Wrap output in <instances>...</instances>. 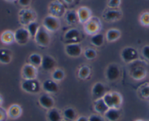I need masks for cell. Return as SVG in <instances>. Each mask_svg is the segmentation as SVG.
Segmentation results:
<instances>
[{
	"label": "cell",
	"instance_id": "cell-19",
	"mask_svg": "<svg viewBox=\"0 0 149 121\" xmlns=\"http://www.w3.org/2000/svg\"><path fill=\"white\" fill-rule=\"evenodd\" d=\"M122 16V13L121 11L117 10L116 9L109 10L106 11L105 13L103 15V17L107 21H115L121 18Z\"/></svg>",
	"mask_w": 149,
	"mask_h": 121
},
{
	"label": "cell",
	"instance_id": "cell-3",
	"mask_svg": "<svg viewBox=\"0 0 149 121\" xmlns=\"http://www.w3.org/2000/svg\"><path fill=\"white\" fill-rule=\"evenodd\" d=\"M138 52L136 49L132 47H127L122 50L121 53V58L123 62L127 64L135 62L138 58Z\"/></svg>",
	"mask_w": 149,
	"mask_h": 121
},
{
	"label": "cell",
	"instance_id": "cell-14",
	"mask_svg": "<svg viewBox=\"0 0 149 121\" xmlns=\"http://www.w3.org/2000/svg\"><path fill=\"white\" fill-rule=\"evenodd\" d=\"M56 62L52 56L49 55H45L42 56L41 67L45 71H51L55 68Z\"/></svg>",
	"mask_w": 149,
	"mask_h": 121
},
{
	"label": "cell",
	"instance_id": "cell-22",
	"mask_svg": "<svg viewBox=\"0 0 149 121\" xmlns=\"http://www.w3.org/2000/svg\"><path fill=\"white\" fill-rule=\"evenodd\" d=\"M1 42L5 45H10L15 42V35L12 31H5L0 36Z\"/></svg>",
	"mask_w": 149,
	"mask_h": 121
},
{
	"label": "cell",
	"instance_id": "cell-40",
	"mask_svg": "<svg viewBox=\"0 0 149 121\" xmlns=\"http://www.w3.org/2000/svg\"><path fill=\"white\" fill-rule=\"evenodd\" d=\"M142 55L149 62V45H145L142 49Z\"/></svg>",
	"mask_w": 149,
	"mask_h": 121
},
{
	"label": "cell",
	"instance_id": "cell-4",
	"mask_svg": "<svg viewBox=\"0 0 149 121\" xmlns=\"http://www.w3.org/2000/svg\"><path fill=\"white\" fill-rule=\"evenodd\" d=\"M85 32L88 35H94L100 32L101 28V23L99 18L96 17H91L85 24Z\"/></svg>",
	"mask_w": 149,
	"mask_h": 121
},
{
	"label": "cell",
	"instance_id": "cell-30",
	"mask_svg": "<svg viewBox=\"0 0 149 121\" xmlns=\"http://www.w3.org/2000/svg\"><path fill=\"white\" fill-rule=\"evenodd\" d=\"M104 35L102 34L97 33L96 35H93L91 39V42L92 45L96 47H101L104 44Z\"/></svg>",
	"mask_w": 149,
	"mask_h": 121
},
{
	"label": "cell",
	"instance_id": "cell-24",
	"mask_svg": "<svg viewBox=\"0 0 149 121\" xmlns=\"http://www.w3.org/2000/svg\"><path fill=\"white\" fill-rule=\"evenodd\" d=\"M47 118L48 121H62V115L56 108H52L48 110Z\"/></svg>",
	"mask_w": 149,
	"mask_h": 121
},
{
	"label": "cell",
	"instance_id": "cell-8",
	"mask_svg": "<svg viewBox=\"0 0 149 121\" xmlns=\"http://www.w3.org/2000/svg\"><path fill=\"white\" fill-rule=\"evenodd\" d=\"M15 42L18 43L19 45H25L29 40L30 35L29 33L28 30L24 28H20L17 29L15 32Z\"/></svg>",
	"mask_w": 149,
	"mask_h": 121
},
{
	"label": "cell",
	"instance_id": "cell-6",
	"mask_svg": "<svg viewBox=\"0 0 149 121\" xmlns=\"http://www.w3.org/2000/svg\"><path fill=\"white\" fill-rule=\"evenodd\" d=\"M105 76L107 80L114 82L121 76V69L116 64H110L107 66L105 72Z\"/></svg>",
	"mask_w": 149,
	"mask_h": 121
},
{
	"label": "cell",
	"instance_id": "cell-41",
	"mask_svg": "<svg viewBox=\"0 0 149 121\" xmlns=\"http://www.w3.org/2000/svg\"><path fill=\"white\" fill-rule=\"evenodd\" d=\"M88 121H104L101 116L98 115H91L88 118Z\"/></svg>",
	"mask_w": 149,
	"mask_h": 121
},
{
	"label": "cell",
	"instance_id": "cell-12",
	"mask_svg": "<svg viewBox=\"0 0 149 121\" xmlns=\"http://www.w3.org/2000/svg\"><path fill=\"white\" fill-rule=\"evenodd\" d=\"M42 88L46 93H56L59 90L58 84L54 80H46L44 81Z\"/></svg>",
	"mask_w": 149,
	"mask_h": 121
},
{
	"label": "cell",
	"instance_id": "cell-21",
	"mask_svg": "<svg viewBox=\"0 0 149 121\" xmlns=\"http://www.w3.org/2000/svg\"><path fill=\"white\" fill-rule=\"evenodd\" d=\"M106 119L109 121H117L121 117V111L119 109L110 108L104 114Z\"/></svg>",
	"mask_w": 149,
	"mask_h": 121
},
{
	"label": "cell",
	"instance_id": "cell-15",
	"mask_svg": "<svg viewBox=\"0 0 149 121\" xmlns=\"http://www.w3.org/2000/svg\"><path fill=\"white\" fill-rule=\"evenodd\" d=\"M39 103L41 106L47 109H51L54 108V104H55L53 97H51L50 95L47 94V93L42 94L40 96Z\"/></svg>",
	"mask_w": 149,
	"mask_h": 121
},
{
	"label": "cell",
	"instance_id": "cell-16",
	"mask_svg": "<svg viewBox=\"0 0 149 121\" xmlns=\"http://www.w3.org/2000/svg\"><path fill=\"white\" fill-rule=\"evenodd\" d=\"M7 111H8V118L13 120L19 118L23 113L21 106L18 104H15L11 105Z\"/></svg>",
	"mask_w": 149,
	"mask_h": 121
},
{
	"label": "cell",
	"instance_id": "cell-42",
	"mask_svg": "<svg viewBox=\"0 0 149 121\" xmlns=\"http://www.w3.org/2000/svg\"><path fill=\"white\" fill-rule=\"evenodd\" d=\"M31 0H18V3L20 5L23 7H26L29 6L31 3Z\"/></svg>",
	"mask_w": 149,
	"mask_h": 121
},
{
	"label": "cell",
	"instance_id": "cell-39",
	"mask_svg": "<svg viewBox=\"0 0 149 121\" xmlns=\"http://www.w3.org/2000/svg\"><path fill=\"white\" fill-rule=\"evenodd\" d=\"M140 94L143 98H149V85L142 87L140 89Z\"/></svg>",
	"mask_w": 149,
	"mask_h": 121
},
{
	"label": "cell",
	"instance_id": "cell-13",
	"mask_svg": "<svg viewBox=\"0 0 149 121\" xmlns=\"http://www.w3.org/2000/svg\"><path fill=\"white\" fill-rule=\"evenodd\" d=\"M49 10L51 15L56 18H59L64 14V6L58 1H54L51 3L49 7Z\"/></svg>",
	"mask_w": 149,
	"mask_h": 121
},
{
	"label": "cell",
	"instance_id": "cell-10",
	"mask_svg": "<svg viewBox=\"0 0 149 121\" xmlns=\"http://www.w3.org/2000/svg\"><path fill=\"white\" fill-rule=\"evenodd\" d=\"M65 52L67 55L72 58L79 57L82 54V48L79 44L72 43L68 44L65 47Z\"/></svg>",
	"mask_w": 149,
	"mask_h": 121
},
{
	"label": "cell",
	"instance_id": "cell-23",
	"mask_svg": "<svg viewBox=\"0 0 149 121\" xmlns=\"http://www.w3.org/2000/svg\"><path fill=\"white\" fill-rule=\"evenodd\" d=\"M94 110L99 114H101V115H104L106 112L109 109V107L107 106L105 103H104L103 99H97L94 102Z\"/></svg>",
	"mask_w": 149,
	"mask_h": 121
},
{
	"label": "cell",
	"instance_id": "cell-35",
	"mask_svg": "<svg viewBox=\"0 0 149 121\" xmlns=\"http://www.w3.org/2000/svg\"><path fill=\"white\" fill-rule=\"evenodd\" d=\"M97 54L95 50L92 48H88L84 50V56L88 60H93L97 57Z\"/></svg>",
	"mask_w": 149,
	"mask_h": 121
},
{
	"label": "cell",
	"instance_id": "cell-46",
	"mask_svg": "<svg viewBox=\"0 0 149 121\" xmlns=\"http://www.w3.org/2000/svg\"><path fill=\"white\" fill-rule=\"evenodd\" d=\"M7 2H14V1H15V0H6Z\"/></svg>",
	"mask_w": 149,
	"mask_h": 121
},
{
	"label": "cell",
	"instance_id": "cell-20",
	"mask_svg": "<svg viewBox=\"0 0 149 121\" xmlns=\"http://www.w3.org/2000/svg\"><path fill=\"white\" fill-rule=\"evenodd\" d=\"M12 52L6 48L0 49V63L3 64H8L12 61Z\"/></svg>",
	"mask_w": 149,
	"mask_h": 121
},
{
	"label": "cell",
	"instance_id": "cell-43",
	"mask_svg": "<svg viewBox=\"0 0 149 121\" xmlns=\"http://www.w3.org/2000/svg\"><path fill=\"white\" fill-rule=\"evenodd\" d=\"M75 121H88V118H86V117L85 116H81L79 117V118H77V119L75 120Z\"/></svg>",
	"mask_w": 149,
	"mask_h": 121
},
{
	"label": "cell",
	"instance_id": "cell-2",
	"mask_svg": "<svg viewBox=\"0 0 149 121\" xmlns=\"http://www.w3.org/2000/svg\"><path fill=\"white\" fill-rule=\"evenodd\" d=\"M21 88L24 91L29 93H37L40 91V82L36 79L24 80L21 83Z\"/></svg>",
	"mask_w": 149,
	"mask_h": 121
},
{
	"label": "cell",
	"instance_id": "cell-7",
	"mask_svg": "<svg viewBox=\"0 0 149 121\" xmlns=\"http://www.w3.org/2000/svg\"><path fill=\"white\" fill-rule=\"evenodd\" d=\"M37 67L34 66L30 64H26L24 65L21 70V76L24 80H34L37 77Z\"/></svg>",
	"mask_w": 149,
	"mask_h": 121
},
{
	"label": "cell",
	"instance_id": "cell-32",
	"mask_svg": "<svg viewBox=\"0 0 149 121\" xmlns=\"http://www.w3.org/2000/svg\"><path fill=\"white\" fill-rule=\"evenodd\" d=\"M65 72L61 69H55L52 73V79L56 82H59L64 80Z\"/></svg>",
	"mask_w": 149,
	"mask_h": 121
},
{
	"label": "cell",
	"instance_id": "cell-44",
	"mask_svg": "<svg viewBox=\"0 0 149 121\" xmlns=\"http://www.w3.org/2000/svg\"><path fill=\"white\" fill-rule=\"evenodd\" d=\"M2 104H3V97L1 94H0V106H2Z\"/></svg>",
	"mask_w": 149,
	"mask_h": 121
},
{
	"label": "cell",
	"instance_id": "cell-29",
	"mask_svg": "<svg viewBox=\"0 0 149 121\" xmlns=\"http://www.w3.org/2000/svg\"><path fill=\"white\" fill-rule=\"evenodd\" d=\"M42 59V56H41L40 54L32 53L31 55H30L29 58V62L30 64L33 65L35 67H38V66H41Z\"/></svg>",
	"mask_w": 149,
	"mask_h": 121
},
{
	"label": "cell",
	"instance_id": "cell-37",
	"mask_svg": "<svg viewBox=\"0 0 149 121\" xmlns=\"http://www.w3.org/2000/svg\"><path fill=\"white\" fill-rule=\"evenodd\" d=\"M121 5V0H110L107 4V6L111 9L118 8Z\"/></svg>",
	"mask_w": 149,
	"mask_h": 121
},
{
	"label": "cell",
	"instance_id": "cell-34",
	"mask_svg": "<svg viewBox=\"0 0 149 121\" xmlns=\"http://www.w3.org/2000/svg\"><path fill=\"white\" fill-rule=\"evenodd\" d=\"M39 28H40L39 24H37V22H35V21H33V22L30 23V24L28 25V27H27V30H28V32L29 33L30 36L35 37L36 34H37Z\"/></svg>",
	"mask_w": 149,
	"mask_h": 121
},
{
	"label": "cell",
	"instance_id": "cell-27",
	"mask_svg": "<svg viewBox=\"0 0 149 121\" xmlns=\"http://www.w3.org/2000/svg\"><path fill=\"white\" fill-rule=\"evenodd\" d=\"M80 32L76 28H72V29L68 30L64 35V39L66 40L72 41V40H76L79 38Z\"/></svg>",
	"mask_w": 149,
	"mask_h": 121
},
{
	"label": "cell",
	"instance_id": "cell-1",
	"mask_svg": "<svg viewBox=\"0 0 149 121\" xmlns=\"http://www.w3.org/2000/svg\"><path fill=\"white\" fill-rule=\"evenodd\" d=\"M35 42L38 45L41 47H47L51 42V36L48 30L44 26H40L35 37Z\"/></svg>",
	"mask_w": 149,
	"mask_h": 121
},
{
	"label": "cell",
	"instance_id": "cell-28",
	"mask_svg": "<svg viewBox=\"0 0 149 121\" xmlns=\"http://www.w3.org/2000/svg\"><path fill=\"white\" fill-rule=\"evenodd\" d=\"M63 117L69 121H74L77 119V113L73 108L68 107L63 112Z\"/></svg>",
	"mask_w": 149,
	"mask_h": 121
},
{
	"label": "cell",
	"instance_id": "cell-45",
	"mask_svg": "<svg viewBox=\"0 0 149 121\" xmlns=\"http://www.w3.org/2000/svg\"><path fill=\"white\" fill-rule=\"evenodd\" d=\"M64 1L66 2V3H67V4H71V3H72L73 1H74V0H64Z\"/></svg>",
	"mask_w": 149,
	"mask_h": 121
},
{
	"label": "cell",
	"instance_id": "cell-5",
	"mask_svg": "<svg viewBox=\"0 0 149 121\" xmlns=\"http://www.w3.org/2000/svg\"><path fill=\"white\" fill-rule=\"evenodd\" d=\"M60 25L59 19L51 15L45 17L42 22V26L45 27L48 32H56L59 29Z\"/></svg>",
	"mask_w": 149,
	"mask_h": 121
},
{
	"label": "cell",
	"instance_id": "cell-31",
	"mask_svg": "<svg viewBox=\"0 0 149 121\" xmlns=\"http://www.w3.org/2000/svg\"><path fill=\"white\" fill-rule=\"evenodd\" d=\"M91 69L88 66H83L78 70V77L81 80H86L90 76Z\"/></svg>",
	"mask_w": 149,
	"mask_h": 121
},
{
	"label": "cell",
	"instance_id": "cell-36",
	"mask_svg": "<svg viewBox=\"0 0 149 121\" xmlns=\"http://www.w3.org/2000/svg\"><path fill=\"white\" fill-rule=\"evenodd\" d=\"M141 24L145 26H149V12H146L141 15L140 18Z\"/></svg>",
	"mask_w": 149,
	"mask_h": 121
},
{
	"label": "cell",
	"instance_id": "cell-47",
	"mask_svg": "<svg viewBox=\"0 0 149 121\" xmlns=\"http://www.w3.org/2000/svg\"><path fill=\"white\" fill-rule=\"evenodd\" d=\"M135 121H145V120H137Z\"/></svg>",
	"mask_w": 149,
	"mask_h": 121
},
{
	"label": "cell",
	"instance_id": "cell-18",
	"mask_svg": "<svg viewBox=\"0 0 149 121\" xmlns=\"http://www.w3.org/2000/svg\"><path fill=\"white\" fill-rule=\"evenodd\" d=\"M148 72L146 69L142 66H138L134 69L131 72V77L135 80H142L147 77Z\"/></svg>",
	"mask_w": 149,
	"mask_h": 121
},
{
	"label": "cell",
	"instance_id": "cell-9",
	"mask_svg": "<svg viewBox=\"0 0 149 121\" xmlns=\"http://www.w3.org/2000/svg\"><path fill=\"white\" fill-rule=\"evenodd\" d=\"M36 18V15L34 11L31 10H22L19 12L20 22L23 25L28 26L30 23L34 21Z\"/></svg>",
	"mask_w": 149,
	"mask_h": 121
},
{
	"label": "cell",
	"instance_id": "cell-26",
	"mask_svg": "<svg viewBox=\"0 0 149 121\" xmlns=\"http://www.w3.org/2000/svg\"><path fill=\"white\" fill-rule=\"evenodd\" d=\"M112 101H113V108L120 109L122 105L123 99L121 95L118 92H111Z\"/></svg>",
	"mask_w": 149,
	"mask_h": 121
},
{
	"label": "cell",
	"instance_id": "cell-33",
	"mask_svg": "<svg viewBox=\"0 0 149 121\" xmlns=\"http://www.w3.org/2000/svg\"><path fill=\"white\" fill-rule=\"evenodd\" d=\"M65 19L68 24H74V23L76 22L77 20H78V14L74 10L68 11L65 15Z\"/></svg>",
	"mask_w": 149,
	"mask_h": 121
},
{
	"label": "cell",
	"instance_id": "cell-17",
	"mask_svg": "<svg viewBox=\"0 0 149 121\" xmlns=\"http://www.w3.org/2000/svg\"><path fill=\"white\" fill-rule=\"evenodd\" d=\"M78 21L83 24H86L90 18H91V12L88 8L82 7L78 10Z\"/></svg>",
	"mask_w": 149,
	"mask_h": 121
},
{
	"label": "cell",
	"instance_id": "cell-38",
	"mask_svg": "<svg viewBox=\"0 0 149 121\" xmlns=\"http://www.w3.org/2000/svg\"><path fill=\"white\" fill-rule=\"evenodd\" d=\"M8 118V111L2 106H0V121H7Z\"/></svg>",
	"mask_w": 149,
	"mask_h": 121
},
{
	"label": "cell",
	"instance_id": "cell-25",
	"mask_svg": "<svg viewBox=\"0 0 149 121\" xmlns=\"http://www.w3.org/2000/svg\"><path fill=\"white\" fill-rule=\"evenodd\" d=\"M121 37V32L116 28H111L106 33V39L109 42H114L118 39Z\"/></svg>",
	"mask_w": 149,
	"mask_h": 121
},
{
	"label": "cell",
	"instance_id": "cell-11",
	"mask_svg": "<svg viewBox=\"0 0 149 121\" xmlns=\"http://www.w3.org/2000/svg\"><path fill=\"white\" fill-rule=\"evenodd\" d=\"M106 93L107 92H106L105 85L102 83V82H96L93 85L92 89H91V94H92L93 97L96 99V100L99 99H102Z\"/></svg>",
	"mask_w": 149,
	"mask_h": 121
}]
</instances>
